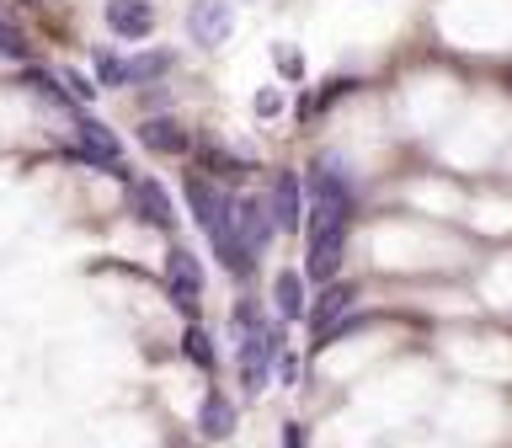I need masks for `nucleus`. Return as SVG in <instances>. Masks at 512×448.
Listing matches in <instances>:
<instances>
[{
	"mask_svg": "<svg viewBox=\"0 0 512 448\" xmlns=\"http://www.w3.org/2000/svg\"><path fill=\"white\" fill-rule=\"evenodd\" d=\"M358 192L342 166V155H315L310 166V224H352Z\"/></svg>",
	"mask_w": 512,
	"mask_h": 448,
	"instance_id": "1",
	"label": "nucleus"
},
{
	"mask_svg": "<svg viewBox=\"0 0 512 448\" xmlns=\"http://www.w3.org/2000/svg\"><path fill=\"white\" fill-rule=\"evenodd\" d=\"M283 320H267L262 331L240 336V384H246V395H262L267 390V368L283 358Z\"/></svg>",
	"mask_w": 512,
	"mask_h": 448,
	"instance_id": "2",
	"label": "nucleus"
},
{
	"mask_svg": "<svg viewBox=\"0 0 512 448\" xmlns=\"http://www.w3.org/2000/svg\"><path fill=\"white\" fill-rule=\"evenodd\" d=\"M347 251V224H310V240H304V278L310 283H336V267H342Z\"/></svg>",
	"mask_w": 512,
	"mask_h": 448,
	"instance_id": "3",
	"label": "nucleus"
},
{
	"mask_svg": "<svg viewBox=\"0 0 512 448\" xmlns=\"http://www.w3.org/2000/svg\"><path fill=\"white\" fill-rule=\"evenodd\" d=\"M166 294L182 315H198V299H203V262L192 256L187 246H171L166 251Z\"/></svg>",
	"mask_w": 512,
	"mask_h": 448,
	"instance_id": "4",
	"label": "nucleus"
},
{
	"mask_svg": "<svg viewBox=\"0 0 512 448\" xmlns=\"http://www.w3.org/2000/svg\"><path fill=\"white\" fill-rule=\"evenodd\" d=\"M230 27H235L230 0H192L187 6V38L198 48H219L224 38H230Z\"/></svg>",
	"mask_w": 512,
	"mask_h": 448,
	"instance_id": "5",
	"label": "nucleus"
},
{
	"mask_svg": "<svg viewBox=\"0 0 512 448\" xmlns=\"http://www.w3.org/2000/svg\"><path fill=\"white\" fill-rule=\"evenodd\" d=\"M102 16H107L112 38L139 43V38H150V27H155V0H107Z\"/></svg>",
	"mask_w": 512,
	"mask_h": 448,
	"instance_id": "6",
	"label": "nucleus"
},
{
	"mask_svg": "<svg viewBox=\"0 0 512 448\" xmlns=\"http://www.w3.org/2000/svg\"><path fill=\"white\" fill-rule=\"evenodd\" d=\"M272 230H278V224H272L267 198H240V203H235V235H240V246H246L251 256L267 251Z\"/></svg>",
	"mask_w": 512,
	"mask_h": 448,
	"instance_id": "7",
	"label": "nucleus"
},
{
	"mask_svg": "<svg viewBox=\"0 0 512 448\" xmlns=\"http://www.w3.org/2000/svg\"><path fill=\"white\" fill-rule=\"evenodd\" d=\"M267 208H272V224L278 230H299L304 224V182L299 171H278V182L267 192Z\"/></svg>",
	"mask_w": 512,
	"mask_h": 448,
	"instance_id": "8",
	"label": "nucleus"
},
{
	"mask_svg": "<svg viewBox=\"0 0 512 448\" xmlns=\"http://www.w3.org/2000/svg\"><path fill=\"white\" fill-rule=\"evenodd\" d=\"M134 214L144 219V224H155V230H176V208H171V198H166V187L155 182V176H134Z\"/></svg>",
	"mask_w": 512,
	"mask_h": 448,
	"instance_id": "9",
	"label": "nucleus"
},
{
	"mask_svg": "<svg viewBox=\"0 0 512 448\" xmlns=\"http://www.w3.org/2000/svg\"><path fill=\"white\" fill-rule=\"evenodd\" d=\"M352 299H358V288H352V283H326V288H320V299L310 304V315H304V320H310V331L326 336L336 320L352 315Z\"/></svg>",
	"mask_w": 512,
	"mask_h": 448,
	"instance_id": "10",
	"label": "nucleus"
},
{
	"mask_svg": "<svg viewBox=\"0 0 512 448\" xmlns=\"http://www.w3.org/2000/svg\"><path fill=\"white\" fill-rule=\"evenodd\" d=\"M139 139H144V150H150V155H187L192 150V134L176 118H144Z\"/></svg>",
	"mask_w": 512,
	"mask_h": 448,
	"instance_id": "11",
	"label": "nucleus"
},
{
	"mask_svg": "<svg viewBox=\"0 0 512 448\" xmlns=\"http://www.w3.org/2000/svg\"><path fill=\"white\" fill-rule=\"evenodd\" d=\"M198 432H203L208 443H219V438H230V432H235V400L224 395V390H208V395H203Z\"/></svg>",
	"mask_w": 512,
	"mask_h": 448,
	"instance_id": "12",
	"label": "nucleus"
},
{
	"mask_svg": "<svg viewBox=\"0 0 512 448\" xmlns=\"http://www.w3.org/2000/svg\"><path fill=\"white\" fill-rule=\"evenodd\" d=\"M198 166H203L208 176H219V182H240V176L251 171V160L219 150V144H198Z\"/></svg>",
	"mask_w": 512,
	"mask_h": 448,
	"instance_id": "13",
	"label": "nucleus"
},
{
	"mask_svg": "<svg viewBox=\"0 0 512 448\" xmlns=\"http://www.w3.org/2000/svg\"><path fill=\"white\" fill-rule=\"evenodd\" d=\"M272 299H278V320H304V278L299 272H278V283H272Z\"/></svg>",
	"mask_w": 512,
	"mask_h": 448,
	"instance_id": "14",
	"label": "nucleus"
},
{
	"mask_svg": "<svg viewBox=\"0 0 512 448\" xmlns=\"http://www.w3.org/2000/svg\"><path fill=\"white\" fill-rule=\"evenodd\" d=\"M182 358H187L192 368H203V374H214V368H219L214 336H208L203 326H187V331H182Z\"/></svg>",
	"mask_w": 512,
	"mask_h": 448,
	"instance_id": "15",
	"label": "nucleus"
},
{
	"mask_svg": "<svg viewBox=\"0 0 512 448\" xmlns=\"http://www.w3.org/2000/svg\"><path fill=\"white\" fill-rule=\"evenodd\" d=\"M96 86H134V64H128L123 54H112V48H102L96 54Z\"/></svg>",
	"mask_w": 512,
	"mask_h": 448,
	"instance_id": "16",
	"label": "nucleus"
},
{
	"mask_svg": "<svg viewBox=\"0 0 512 448\" xmlns=\"http://www.w3.org/2000/svg\"><path fill=\"white\" fill-rule=\"evenodd\" d=\"M230 326H235L240 336H251V331H262V326H267V315L256 310V299H240L235 310H230Z\"/></svg>",
	"mask_w": 512,
	"mask_h": 448,
	"instance_id": "17",
	"label": "nucleus"
},
{
	"mask_svg": "<svg viewBox=\"0 0 512 448\" xmlns=\"http://www.w3.org/2000/svg\"><path fill=\"white\" fill-rule=\"evenodd\" d=\"M0 54H6V59H16V64L27 59V38H22V32H16L11 22H6V16H0Z\"/></svg>",
	"mask_w": 512,
	"mask_h": 448,
	"instance_id": "18",
	"label": "nucleus"
},
{
	"mask_svg": "<svg viewBox=\"0 0 512 448\" xmlns=\"http://www.w3.org/2000/svg\"><path fill=\"white\" fill-rule=\"evenodd\" d=\"M64 91H70V102H80V107H86V102H96V91H102V86H91L86 75L64 70Z\"/></svg>",
	"mask_w": 512,
	"mask_h": 448,
	"instance_id": "19",
	"label": "nucleus"
},
{
	"mask_svg": "<svg viewBox=\"0 0 512 448\" xmlns=\"http://www.w3.org/2000/svg\"><path fill=\"white\" fill-rule=\"evenodd\" d=\"M251 107H256V118H272V112H283V91L278 86H262L251 96Z\"/></svg>",
	"mask_w": 512,
	"mask_h": 448,
	"instance_id": "20",
	"label": "nucleus"
},
{
	"mask_svg": "<svg viewBox=\"0 0 512 448\" xmlns=\"http://www.w3.org/2000/svg\"><path fill=\"white\" fill-rule=\"evenodd\" d=\"M128 64H134V80H150L160 70H171V54H144V59H128Z\"/></svg>",
	"mask_w": 512,
	"mask_h": 448,
	"instance_id": "21",
	"label": "nucleus"
},
{
	"mask_svg": "<svg viewBox=\"0 0 512 448\" xmlns=\"http://www.w3.org/2000/svg\"><path fill=\"white\" fill-rule=\"evenodd\" d=\"M272 59L283 64V75H288V80H299V75H304V59H299V54H294V48H288V43H278V48H272Z\"/></svg>",
	"mask_w": 512,
	"mask_h": 448,
	"instance_id": "22",
	"label": "nucleus"
},
{
	"mask_svg": "<svg viewBox=\"0 0 512 448\" xmlns=\"http://www.w3.org/2000/svg\"><path fill=\"white\" fill-rule=\"evenodd\" d=\"M278 379H283V384L299 379V358H294V352H283V358H278Z\"/></svg>",
	"mask_w": 512,
	"mask_h": 448,
	"instance_id": "23",
	"label": "nucleus"
},
{
	"mask_svg": "<svg viewBox=\"0 0 512 448\" xmlns=\"http://www.w3.org/2000/svg\"><path fill=\"white\" fill-rule=\"evenodd\" d=\"M283 448H310V443H304V427H299V422L283 427Z\"/></svg>",
	"mask_w": 512,
	"mask_h": 448,
	"instance_id": "24",
	"label": "nucleus"
}]
</instances>
